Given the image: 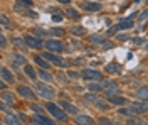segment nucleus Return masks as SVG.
Returning <instances> with one entry per match:
<instances>
[{"mask_svg":"<svg viewBox=\"0 0 148 125\" xmlns=\"http://www.w3.org/2000/svg\"><path fill=\"white\" fill-rule=\"evenodd\" d=\"M98 106H99V108H106V103H101V102H98Z\"/></svg>","mask_w":148,"mask_h":125,"instance_id":"42","label":"nucleus"},{"mask_svg":"<svg viewBox=\"0 0 148 125\" xmlns=\"http://www.w3.org/2000/svg\"><path fill=\"white\" fill-rule=\"evenodd\" d=\"M0 41H2V48H5V42H7V39L2 36V37H0Z\"/></svg>","mask_w":148,"mask_h":125,"instance_id":"40","label":"nucleus"},{"mask_svg":"<svg viewBox=\"0 0 148 125\" xmlns=\"http://www.w3.org/2000/svg\"><path fill=\"white\" fill-rule=\"evenodd\" d=\"M133 42H135V44H143V42H145V39H141V37H135V39H133Z\"/></svg>","mask_w":148,"mask_h":125,"instance_id":"35","label":"nucleus"},{"mask_svg":"<svg viewBox=\"0 0 148 125\" xmlns=\"http://www.w3.org/2000/svg\"><path fill=\"white\" fill-rule=\"evenodd\" d=\"M34 120H36L37 124H40V125H56L52 120H49V118H47V117H44V115H39V113L34 117Z\"/></svg>","mask_w":148,"mask_h":125,"instance_id":"10","label":"nucleus"},{"mask_svg":"<svg viewBox=\"0 0 148 125\" xmlns=\"http://www.w3.org/2000/svg\"><path fill=\"white\" fill-rule=\"evenodd\" d=\"M133 2H140V0H133Z\"/></svg>","mask_w":148,"mask_h":125,"instance_id":"44","label":"nucleus"},{"mask_svg":"<svg viewBox=\"0 0 148 125\" xmlns=\"http://www.w3.org/2000/svg\"><path fill=\"white\" fill-rule=\"evenodd\" d=\"M5 122L9 125H20V122H18V118L15 115H12V113H9V115L5 117Z\"/></svg>","mask_w":148,"mask_h":125,"instance_id":"21","label":"nucleus"},{"mask_svg":"<svg viewBox=\"0 0 148 125\" xmlns=\"http://www.w3.org/2000/svg\"><path fill=\"white\" fill-rule=\"evenodd\" d=\"M24 69H25V73H27V76H29V78L36 79V71L32 69V66H29V64H25V66H24Z\"/></svg>","mask_w":148,"mask_h":125,"instance_id":"25","label":"nucleus"},{"mask_svg":"<svg viewBox=\"0 0 148 125\" xmlns=\"http://www.w3.org/2000/svg\"><path fill=\"white\" fill-rule=\"evenodd\" d=\"M39 75H40V76H42V79H46V81H52V76H51V75H49V73H46V71H40V73H39Z\"/></svg>","mask_w":148,"mask_h":125,"instance_id":"29","label":"nucleus"},{"mask_svg":"<svg viewBox=\"0 0 148 125\" xmlns=\"http://www.w3.org/2000/svg\"><path fill=\"white\" fill-rule=\"evenodd\" d=\"M76 124L77 125H94V120H92L91 117L79 115V117H76Z\"/></svg>","mask_w":148,"mask_h":125,"instance_id":"9","label":"nucleus"},{"mask_svg":"<svg viewBox=\"0 0 148 125\" xmlns=\"http://www.w3.org/2000/svg\"><path fill=\"white\" fill-rule=\"evenodd\" d=\"M147 49H148V44H147Z\"/></svg>","mask_w":148,"mask_h":125,"instance_id":"45","label":"nucleus"},{"mask_svg":"<svg viewBox=\"0 0 148 125\" xmlns=\"http://www.w3.org/2000/svg\"><path fill=\"white\" fill-rule=\"evenodd\" d=\"M118 27H120L121 30H125V29H131V27H133V19H131V17H128V19L121 20L120 24H118Z\"/></svg>","mask_w":148,"mask_h":125,"instance_id":"15","label":"nucleus"},{"mask_svg":"<svg viewBox=\"0 0 148 125\" xmlns=\"http://www.w3.org/2000/svg\"><path fill=\"white\" fill-rule=\"evenodd\" d=\"M86 98H88V100H91V102H96V100H98L96 95H86Z\"/></svg>","mask_w":148,"mask_h":125,"instance_id":"38","label":"nucleus"},{"mask_svg":"<svg viewBox=\"0 0 148 125\" xmlns=\"http://www.w3.org/2000/svg\"><path fill=\"white\" fill-rule=\"evenodd\" d=\"M52 34L54 36H62V29H52Z\"/></svg>","mask_w":148,"mask_h":125,"instance_id":"37","label":"nucleus"},{"mask_svg":"<svg viewBox=\"0 0 148 125\" xmlns=\"http://www.w3.org/2000/svg\"><path fill=\"white\" fill-rule=\"evenodd\" d=\"M12 41H14V44H17L18 48H22V49L25 48V41H22V39H18V37H14Z\"/></svg>","mask_w":148,"mask_h":125,"instance_id":"27","label":"nucleus"},{"mask_svg":"<svg viewBox=\"0 0 148 125\" xmlns=\"http://www.w3.org/2000/svg\"><path fill=\"white\" fill-rule=\"evenodd\" d=\"M2 98H3V103H10V105H14V95H12V93L3 91V93H2Z\"/></svg>","mask_w":148,"mask_h":125,"instance_id":"22","label":"nucleus"},{"mask_svg":"<svg viewBox=\"0 0 148 125\" xmlns=\"http://www.w3.org/2000/svg\"><path fill=\"white\" fill-rule=\"evenodd\" d=\"M110 98V102L113 103V105H125L126 103V98H123V96H108Z\"/></svg>","mask_w":148,"mask_h":125,"instance_id":"18","label":"nucleus"},{"mask_svg":"<svg viewBox=\"0 0 148 125\" xmlns=\"http://www.w3.org/2000/svg\"><path fill=\"white\" fill-rule=\"evenodd\" d=\"M2 26H3V27L9 26V19H7V15H2Z\"/></svg>","mask_w":148,"mask_h":125,"instance_id":"33","label":"nucleus"},{"mask_svg":"<svg viewBox=\"0 0 148 125\" xmlns=\"http://www.w3.org/2000/svg\"><path fill=\"white\" fill-rule=\"evenodd\" d=\"M47 110H49L56 118H59V120H67V115L62 112V108H59V106L54 105V103H47Z\"/></svg>","mask_w":148,"mask_h":125,"instance_id":"3","label":"nucleus"},{"mask_svg":"<svg viewBox=\"0 0 148 125\" xmlns=\"http://www.w3.org/2000/svg\"><path fill=\"white\" fill-rule=\"evenodd\" d=\"M15 10L17 12H20V14H24V15H30V17H36V12H32V10H27V9H20V7H15Z\"/></svg>","mask_w":148,"mask_h":125,"instance_id":"24","label":"nucleus"},{"mask_svg":"<svg viewBox=\"0 0 148 125\" xmlns=\"http://www.w3.org/2000/svg\"><path fill=\"white\" fill-rule=\"evenodd\" d=\"M123 115H136V113H145V112H148V106L145 105V103H131V106L130 108H121L120 110Z\"/></svg>","mask_w":148,"mask_h":125,"instance_id":"1","label":"nucleus"},{"mask_svg":"<svg viewBox=\"0 0 148 125\" xmlns=\"http://www.w3.org/2000/svg\"><path fill=\"white\" fill-rule=\"evenodd\" d=\"M32 110H34V112H37V113H39V112H42V108H40L39 105H36V103H32Z\"/></svg>","mask_w":148,"mask_h":125,"instance_id":"36","label":"nucleus"},{"mask_svg":"<svg viewBox=\"0 0 148 125\" xmlns=\"http://www.w3.org/2000/svg\"><path fill=\"white\" fill-rule=\"evenodd\" d=\"M2 78H3L5 81H9L10 85L14 83V75L10 73V71H9V69H7V68H2Z\"/></svg>","mask_w":148,"mask_h":125,"instance_id":"16","label":"nucleus"},{"mask_svg":"<svg viewBox=\"0 0 148 125\" xmlns=\"http://www.w3.org/2000/svg\"><path fill=\"white\" fill-rule=\"evenodd\" d=\"M25 44H27L29 48H34V49H37V48H40L42 46V41H40V37H34V36H25Z\"/></svg>","mask_w":148,"mask_h":125,"instance_id":"8","label":"nucleus"},{"mask_svg":"<svg viewBox=\"0 0 148 125\" xmlns=\"http://www.w3.org/2000/svg\"><path fill=\"white\" fill-rule=\"evenodd\" d=\"M73 34L74 36H81V34H84V29L83 27H73Z\"/></svg>","mask_w":148,"mask_h":125,"instance_id":"30","label":"nucleus"},{"mask_svg":"<svg viewBox=\"0 0 148 125\" xmlns=\"http://www.w3.org/2000/svg\"><path fill=\"white\" fill-rule=\"evenodd\" d=\"M18 93L22 96H25V98H34V91L29 86H18Z\"/></svg>","mask_w":148,"mask_h":125,"instance_id":"12","label":"nucleus"},{"mask_svg":"<svg viewBox=\"0 0 148 125\" xmlns=\"http://www.w3.org/2000/svg\"><path fill=\"white\" fill-rule=\"evenodd\" d=\"M89 90H91V91H99L101 86H99V85H89Z\"/></svg>","mask_w":148,"mask_h":125,"instance_id":"34","label":"nucleus"},{"mask_svg":"<svg viewBox=\"0 0 148 125\" xmlns=\"http://www.w3.org/2000/svg\"><path fill=\"white\" fill-rule=\"evenodd\" d=\"M126 125H145V122L143 120H138V118H131V120H128Z\"/></svg>","mask_w":148,"mask_h":125,"instance_id":"28","label":"nucleus"},{"mask_svg":"<svg viewBox=\"0 0 148 125\" xmlns=\"http://www.w3.org/2000/svg\"><path fill=\"white\" fill-rule=\"evenodd\" d=\"M37 91H39V95L42 98H47V100L54 96V90L51 86H46V85H37Z\"/></svg>","mask_w":148,"mask_h":125,"instance_id":"6","label":"nucleus"},{"mask_svg":"<svg viewBox=\"0 0 148 125\" xmlns=\"http://www.w3.org/2000/svg\"><path fill=\"white\" fill-rule=\"evenodd\" d=\"M66 14H67L71 19H77V17H79V14H77L74 9H67V10H66Z\"/></svg>","mask_w":148,"mask_h":125,"instance_id":"26","label":"nucleus"},{"mask_svg":"<svg viewBox=\"0 0 148 125\" xmlns=\"http://www.w3.org/2000/svg\"><path fill=\"white\" fill-rule=\"evenodd\" d=\"M104 90H106V95L108 96H116V93H120V88L116 86L114 81H106L104 83Z\"/></svg>","mask_w":148,"mask_h":125,"instance_id":"7","label":"nucleus"},{"mask_svg":"<svg viewBox=\"0 0 148 125\" xmlns=\"http://www.w3.org/2000/svg\"><path fill=\"white\" fill-rule=\"evenodd\" d=\"M147 17H148V10H147V12H143V14H141V17H140V19H147Z\"/></svg>","mask_w":148,"mask_h":125,"instance_id":"41","label":"nucleus"},{"mask_svg":"<svg viewBox=\"0 0 148 125\" xmlns=\"http://www.w3.org/2000/svg\"><path fill=\"white\" fill-rule=\"evenodd\" d=\"M42 58L46 59V61H49V63H52V64H56V66H66V61L62 58H59V56H56L54 52H49V51H47V52H44V54H42Z\"/></svg>","mask_w":148,"mask_h":125,"instance_id":"2","label":"nucleus"},{"mask_svg":"<svg viewBox=\"0 0 148 125\" xmlns=\"http://www.w3.org/2000/svg\"><path fill=\"white\" fill-rule=\"evenodd\" d=\"M61 106H62V110H64V112L71 113V115H76V113H77V108H76L74 105H71V103H67V102H62Z\"/></svg>","mask_w":148,"mask_h":125,"instance_id":"11","label":"nucleus"},{"mask_svg":"<svg viewBox=\"0 0 148 125\" xmlns=\"http://www.w3.org/2000/svg\"><path fill=\"white\" fill-rule=\"evenodd\" d=\"M34 61H36V64H37V66L44 68V69H47V68H49V63H47L46 59L42 58V56H39V54H37V56H34Z\"/></svg>","mask_w":148,"mask_h":125,"instance_id":"17","label":"nucleus"},{"mask_svg":"<svg viewBox=\"0 0 148 125\" xmlns=\"http://www.w3.org/2000/svg\"><path fill=\"white\" fill-rule=\"evenodd\" d=\"M59 3H69V0H57Z\"/></svg>","mask_w":148,"mask_h":125,"instance_id":"43","label":"nucleus"},{"mask_svg":"<svg viewBox=\"0 0 148 125\" xmlns=\"http://www.w3.org/2000/svg\"><path fill=\"white\" fill-rule=\"evenodd\" d=\"M136 98H140L141 102H148V86L140 88L138 93H136Z\"/></svg>","mask_w":148,"mask_h":125,"instance_id":"14","label":"nucleus"},{"mask_svg":"<svg viewBox=\"0 0 148 125\" xmlns=\"http://www.w3.org/2000/svg\"><path fill=\"white\" fill-rule=\"evenodd\" d=\"M118 29H120L118 26H114V27H110V29H108V36H113V34H114V32H116Z\"/></svg>","mask_w":148,"mask_h":125,"instance_id":"31","label":"nucleus"},{"mask_svg":"<svg viewBox=\"0 0 148 125\" xmlns=\"http://www.w3.org/2000/svg\"><path fill=\"white\" fill-rule=\"evenodd\" d=\"M99 125H111V122L108 120V118L103 117V118H99Z\"/></svg>","mask_w":148,"mask_h":125,"instance_id":"32","label":"nucleus"},{"mask_svg":"<svg viewBox=\"0 0 148 125\" xmlns=\"http://www.w3.org/2000/svg\"><path fill=\"white\" fill-rule=\"evenodd\" d=\"M91 42H92V44H103V46H106V48H111V42H110V41H104V39L99 37V36H92Z\"/></svg>","mask_w":148,"mask_h":125,"instance_id":"13","label":"nucleus"},{"mask_svg":"<svg viewBox=\"0 0 148 125\" xmlns=\"http://www.w3.org/2000/svg\"><path fill=\"white\" fill-rule=\"evenodd\" d=\"M147 2H148V0H147Z\"/></svg>","mask_w":148,"mask_h":125,"instance_id":"46","label":"nucleus"},{"mask_svg":"<svg viewBox=\"0 0 148 125\" xmlns=\"http://www.w3.org/2000/svg\"><path fill=\"white\" fill-rule=\"evenodd\" d=\"M20 2H22L24 5H27V7H30V5H32V3H30V0H20Z\"/></svg>","mask_w":148,"mask_h":125,"instance_id":"39","label":"nucleus"},{"mask_svg":"<svg viewBox=\"0 0 148 125\" xmlns=\"http://www.w3.org/2000/svg\"><path fill=\"white\" fill-rule=\"evenodd\" d=\"M46 48L49 52H61L64 46H62V42L61 41H56V39H51V41H47L46 42Z\"/></svg>","mask_w":148,"mask_h":125,"instance_id":"4","label":"nucleus"},{"mask_svg":"<svg viewBox=\"0 0 148 125\" xmlns=\"http://www.w3.org/2000/svg\"><path fill=\"white\" fill-rule=\"evenodd\" d=\"M86 10H92V12H98V10H101V5L99 3H92V2H86L83 5Z\"/></svg>","mask_w":148,"mask_h":125,"instance_id":"19","label":"nucleus"},{"mask_svg":"<svg viewBox=\"0 0 148 125\" xmlns=\"http://www.w3.org/2000/svg\"><path fill=\"white\" fill-rule=\"evenodd\" d=\"M12 59H14L15 64H22V66H25V58H24V56H20V54H14Z\"/></svg>","mask_w":148,"mask_h":125,"instance_id":"23","label":"nucleus"},{"mask_svg":"<svg viewBox=\"0 0 148 125\" xmlns=\"http://www.w3.org/2000/svg\"><path fill=\"white\" fill-rule=\"evenodd\" d=\"M83 78L84 79H94V81H99L103 79V75L96 69H84L83 71Z\"/></svg>","mask_w":148,"mask_h":125,"instance_id":"5","label":"nucleus"},{"mask_svg":"<svg viewBox=\"0 0 148 125\" xmlns=\"http://www.w3.org/2000/svg\"><path fill=\"white\" fill-rule=\"evenodd\" d=\"M121 66L118 63H110V64H106V71L108 73H120Z\"/></svg>","mask_w":148,"mask_h":125,"instance_id":"20","label":"nucleus"}]
</instances>
